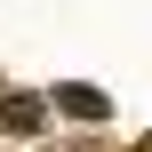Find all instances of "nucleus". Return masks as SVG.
Wrapping results in <instances>:
<instances>
[{"label": "nucleus", "instance_id": "1", "mask_svg": "<svg viewBox=\"0 0 152 152\" xmlns=\"http://www.w3.org/2000/svg\"><path fill=\"white\" fill-rule=\"evenodd\" d=\"M64 104H72L80 120H96V112H104V96H96V88H64Z\"/></svg>", "mask_w": 152, "mask_h": 152}]
</instances>
